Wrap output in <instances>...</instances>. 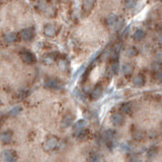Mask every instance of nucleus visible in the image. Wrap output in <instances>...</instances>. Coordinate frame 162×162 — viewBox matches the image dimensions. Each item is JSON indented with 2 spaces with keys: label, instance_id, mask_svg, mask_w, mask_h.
<instances>
[{
  "label": "nucleus",
  "instance_id": "obj_20",
  "mask_svg": "<svg viewBox=\"0 0 162 162\" xmlns=\"http://www.w3.org/2000/svg\"><path fill=\"white\" fill-rule=\"evenodd\" d=\"M144 37H145V33H144V31L142 30H137L135 31L134 33V40L137 42L141 41V40H143Z\"/></svg>",
  "mask_w": 162,
  "mask_h": 162
},
{
  "label": "nucleus",
  "instance_id": "obj_22",
  "mask_svg": "<svg viewBox=\"0 0 162 162\" xmlns=\"http://www.w3.org/2000/svg\"><path fill=\"white\" fill-rule=\"evenodd\" d=\"M85 120L84 119H80V120H78L76 123L74 124V128H73V130H74V132H77V131L81 130V129L85 128Z\"/></svg>",
  "mask_w": 162,
  "mask_h": 162
},
{
  "label": "nucleus",
  "instance_id": "obj_19",
  "mask_svg": "<svg viewBox=\"0 0 162 162\" xmlns=\"http://www.w3.org/2000/svg\"><path fill=\"white\" fill-rule=\"evenodd\" d=\"M20 111H22V107H20V106H15V107L11 108L10 110L7 112V115L10 117H14V116H16L17 114H19Z\"/></svg>",
  "mask_w": 162,
  "mask_h": 162
},
{
  "label": "nucleus",
  "instance_id": "obj_8",
  "mask_svg": "<svg viewBox=\"0 0 162 162\" xmlns=\"http://www.w3.org/2000/svg\"><path fill=\"white\" fill-rule=\"evenodd\" d=\"M111 122H113L115 126H119V125L124 124L125 118L121 113H115V114L111 116Z\"/></svg>",
  "mask_w": 162,
  "mask_h": 162
},
{
  "label": "nucleus",
  "instance_id": "obj_31",
  "mask_svg": "<svg viewBox=\"0 0 162 162\" xmlns=\"http://www.w3.org/2000/svg\"><path fill=\"white\" fill-rule=\"evenodd\" d=\"M155 75H156V79H157L158 82H162V70L156 72Z\"/></svg>",
  "mask_w": 162,
  "mask_h": 162
},
{
  "label": "nucleus",
  "instance_id": "obj_12",
  "mask_svg": "<svg viewBox=\"0 0 162 162\" xmlns=\"http://www.w3.org/2000/svg\"><path fill=\"white\" fill-rule=\"evenodd\" d=\"M12 139V133L9 131H5L1 134V142L2 144H8Z\"/></svg>",
  "mask_w": 162,
  "mask_h": 162
},
{
  "label": "nucleus",
  "instance_id": "obj_21",
  "mask_svg": "<svg viewBox=\"0 0 162 162\" xmlns=\"http://www.w3.org/2000/svg\"><path fill=\"white\" fill-rule=\"evenodd\" d=\"M16 39V35L15 33H8L4 36V40L6 43H13Z\"/></svg>",
  "mask_w": 162,
  "mask_h": 162
},
{
  "label": "nucleus",
  "instance_id": "obj_27",
  "mask_svg": "<svg viewBox=\"0 0 162 162\" xmlns=\"http://www.w3.org/2000/svg\"><path fill=\"white\" fill-rule=\"evenodd\" d=\"M157 153H158V150L156 149V148H151V149L149 150V152H148V157L154 158L157 155Z\"/></svg>",
  "mask_w": 162,
  "mask_h": 162
},
{
  "label": "nucleus",
  "instance_id": "obj_18",
  "mask_svg": "<svg viewBox=\"0 0 162 162\" xmlns=\"http://www.w3.org/2000/svg\"><path fill=\"white\" fill-rule=\"evenodd\" d=\"M132 135H133V137H134V139H136V140H141V139L143 138V136H144V134H143V132L140 130V129H138V128H134L132 130Z\"/></svg>",
  "mask_w": 162,
  "mask_h": 162
},
{
  "label": "nucleus",
  "instance_id": "obj_29",
  "mask_svg": "<svg viewBox=\"0 0 162 162\" xmlns=\"http://www.w3.org/2000/svg\"><path fill=\"white\" fill-rule=\"evenodd\" d=\"M156 59H157L159 62H162V49L157 51V53H156Z\"/></svg>",
  "mask_w": 162,
  "mask_h": 162
},
{
  "label": "nucleus",
  "instance_id": "obj_2",
  "mask_svg": "<svg viewBox=\"0 0 162 162\" xmlns=\"http://www.w3.org/2000/svg\"><path fill=\"white\" fill-rule=\"evenodd\" d=\"M107 23L109 28L117 31V30H119V29L122 28V26L124 25V20H123L122 17H119V16H117V15L113 14L107 17Z\"/></svg>",
  "mask_w": 162,
  "mask_h": 162
},
{
  "label": "nucleus",
  "instance_id": "obj_4",
  "mask_svg": "<svg viewBox=\"0 0 162 162\" xmlns=\"http://www.w3.org/2000/svg\"><path fill=\"white\" fill-rule=\"evenodd\" d=\"M58 144H59V140H58V138L52 136V137H50V138H48V140L44 143L43 148L45 151H52V150H54L56 147H57Z\"/></svg>",
  "mask_w": 162,
  "mask_h": 162
},
{
  "label": "nucleus",
  "instance_id": "obj_11",
  "mask_svg": "<svg viewBox=\"0 0 162 162\" xmlns=\"http://www.w3.org/2000/svg\"><path fill=\"white\" fill-rule=\"evenodd\" d=\"M72 121H73V115L72 114H67L63 117V120L62 123H61V126L63 129H67L69 128L71 124H72Z\"/></svg>",
  "mask_w": 162,
  "mask_h": 162
},
{
  "label": "nucleus",
  "instance_id": "obj_1",
  "mask_svg": "<svg viewBox=\"0 0 162 162\" xmlns=\"http://www.w3.org/2000/svg\"><path fill=\"white\" fill-rule=\"evenodd\" d=\"M103 138L105 140V145L109 150H113L117 144V133L113 130H107L103 134Z\"/></svg>",
  "mask_w": 162,
  "mask_h": 162
},
{
  "label": "nucleus",
  "instance_id": "obj_10",
  "mask_svg": "<svg viewBox=\"0 0 162 162\" xmlns=\"http://www.w3.org/2000/svg\"><path fill=\"white\" fill-rule=\"evenodd\" d=\"M122 70H123V74H124L125 76L129 77L133 74V71H134V66H133L132 63H129V62L124 63V64H123V67H122Z\"/></svg>",
  "mask_w": 162,
  "mask_h": 162
},
{
  "label": "nucleus",
  "instance_id": "obj_15",
  "mask_svg": "<svg viewBox=\"0 0 162 162\" xmlns=\"http://www.w3.org/2000/svg\"><path fill=\"white\" fill-rule=\"evenodd\" d=\"M132 103H130V102H126L121 106V112L124 113V114H129V113L132 112Z\"/></svg>",
  "mask_w": 162,
  "mask_h": 162
},
{
  "label": "nucleus",
  "instance_id": "obj_25",
  "mask_svg": "<svg viewBox=\"0 0 162 162\" xmlns=\"http://www.w3.org/2000/svg\"><path fill=\"white\" fill-rule=\"evenodd\" d=\"M126 53L128 56H135V55H137L138 51H137V49L135 47H129L128 49H127Z\"/></svg>",
  "mask_w": 162,
  "mask_h": 162
},
{
  "label": "nucleus",
  "instance_id": "obj_32",
  "mask_svg": "<svg viewBox=\"0 0 162 162\" xmlns=\"http://www.w3.org/2000/svg\"><path fill=\"white\" fill-rule=\"evenodd\" d=\"M134 0H130V1H128V3H127V6L128 7H133V5L135 4V2H133Z\"/></svg>",
  "mask_w": 162,
  "mask_h": 162
},
{
  "label": "nucleus",
  "instance_id": "obj_30",
  "mask_svg": "<svg viewBox=\"0 0 162 162\" xmlns=\"http://www.w3.org/2000/svg\"><path fill=\"white\" fill-rule=\"evenodd\" d=\"M157 39L160 44H162V30H159L157 33Z\"/></svg>",
  "mask_w": 162,
  "mask_h": 162
},
{
  "label": "nucleus",
  "instance_id": "obj_16",
  "mask_svg": "<svg viewBox=\"0 0 162 162\" xmlns=\"http://www.w3.org/2000/svg\"><path fill=\"white\" fill-rule=\"evenodd\" d=\"M133 84H134V86H136V87H142V86H144V84H145V79H144L143 76L138 75V76H136L134 79H133Z\"/></svg>",
  "mask_w": 162,
  "mask_h": 162
},
{
  "label": "nucleus",
  "instance_id": "obj_26",
  "mask_svg": "<svg viewBox=\"0 0 162 162\" xmlns=\"http://www.w3.org/2000/svg\"><path fill=\"white\" fill-rule=\"evenodd\" d=\"M152 70L154 71V72H158V71L162 70V66L161 64H160L159 61H157V62H154L153 64H152Z\"/></svg>",
  "mask_w": 162,
  "mask_h": 162
},
{
  "label": "nucleus",
  "instance_id": "obj_9",
  "mask_svg": "<svg viewBox=\"0 0 162 162\" xmlns=\"http://www.w3.org/2000/svg\"><path fill=\"white\" fill-rule=\"evenodd\" d=\"M44 34L47 37H54L56 35V27L52 24H48L44 28Z\"/></svg>",
  "mask_w": 162,
  "mask_h": 162
},
{
  "label": "nucleus",
  "instance_id": "obj_7",
  "mask_svg": "<svg viewBox=\"0 0 162 162\" xmlns=\"http://www.w3.org/2000/svg\"><path fill=\"white\" fill-rule=\"evenodd\" d=\"M3 162H16V156L13 150H5L2 153Z\"/></svg>",
  "mask_w": 162,
  "mask_h": 162
},
{
  "label": "nucleus",
  "instance_id": "obj_23",
  "mask_svg": "<svg viewBox=\"0 0 162 162\" xmlns=\"http://www.w3.org/2000/svg\"><path fill=\"white\" fill-rule=\"evenodd\" d=\"M89 162H100V155L98 153H95V152H93V153H91L89 155Z\"/></svg>",
  "mask_w": 162,
  "mask_h": 162
},
{
  "label": "nucleus",
  "instance_id": "obj_6",
  "mask_svg": "<svg viewBox=\"0 0 162 162\" xmlns=\"http://www.w3.org/2000/svg\"><path fill=\"white\" fill-rule=\"evenodd\" d=\"M34 36V28H28L24 29L20 32V38L24 41H30Z\"/></svg>",
  "mask_w": 162,
  "mask_h": 162
},
{
  "label": "nucleus",
  "instance_id": "obj_13",
  "mask_svg": "<svg viewBox=\"0 0 162 162\" xmlns=\"http://www.w3.org/2000/svg\"><path fill=\"white\" fill-rule=\"evenodd\" d=\"M101 95H103V88L100 86H96L93 89V91L91 92V98L93 100H97L99 99Z\"/></svg>",
  "mask_w": 162,
  "mask_h": 162
},
{
  "label": "nucleus",
  "instance_id": "obj_3",
  "mask_svg": "<svg viewBox=\"0 0 162 162\" xmlns=\"http://www.w3.org/2000/svg\"><path fill=\"white\" fill-rule=\"evenodd\" d=\"M20 57L24 60V62L28 63V64H32L36 61V55L28 50H22L20 51Z\"/></svg>",
  "mask_w": 162,
  "mask_h": 162
},
{
  "label": "nucleus",
  "instance_id": "obj_14",
  "mask_svg": "<svg viewBox=\"0 0 162 162\" xmlns=\"http://www.w3.org/2000/svg\"><path fill=\"white\" fill-rule=\"evenodd\" d=\"M94 3H95V0H82V6L86 11L91 10L94 6Z\"/></svg>",
  "mask_w": 162,
  "mask_h": 162
},
{
  "label": "nucleus",
  "instance_id": "obj_24",
  "mask_svg": "<svg viewBox=\"0 0 162 162\" xmlns=\"http://www.w3.org/2000/svg\"><path fill=\"white\" fill-rule=\"evenodd\" d=\"M119 60L113 61V64H111V72L113 75H117V71H119Z\"/></svg>",
  "mask_w": 162,
  "mask_h": 162
},
{
  "label": "nucleus",
  "instance_id": "obj_28",
  "mask_svg": "<svg viewBox=\"0 0 162 162\" xmlns=\"http://www.w3.org/2000/svg\"><path fill=\"white\" fill-rule=\"evenodd\" d=\"M128 162H140V159L136 154H131L128 158Z\"/></svg>",
  "mask_w": 162,
  "mask_h": 162
},
{
  "label": "nucleus",
  "instance_id": "obj_5",
  "mask_svg": "<svg viewBox=\"0 0 162 162\" xmlns=\"http://www.w3.org/2000/svg\"><path fill=\"white\" fill-rule=\"evenodd\" d=\"M45 88L51 89V90H60L62 88V84L60 81H58L57 79L54 78H49L45 81V84H44Z\"/></svg>",
  "mask_w": 162,
  "mask_h": 162
},
{
  "label": "nucleus",
  "instance_id": "obj_17",
  "mask_svg": "<svg viewBox=\"0 0 162 162\" xmlns=\"http://www.w3.org/2000/svg\"><path fill=\"white\" fill-rule=\"evenodd\" d=\"M88 134H89V131H88L87 129L83 128V129H81V130L77 131V132H75V137H77V138H79V139H84L88 136Z\"/></svg>",
  "mask_w": 162,
  "mask_h": 162
}]
</instances>
